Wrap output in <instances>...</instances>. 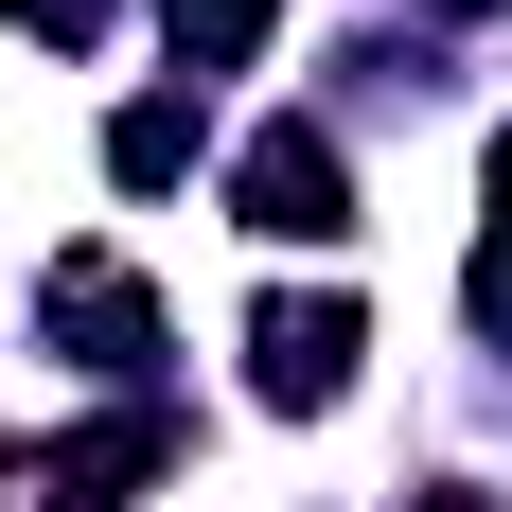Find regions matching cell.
<instances>
[{
	"label": "cell",
	"instance_id": "1",
	"mask_svg": "<svg viewBox=\"0 0 512 512\" xmlns=\"http://www.w3.org/2000/svg\"><path fill=\"white\" fill-rule=\"evenodd\" d=\"M142 477H177V407H106L71 442H18L0 460V512H124Z\"/></svg>",
	"mask_w": 512,
	"mask_h": 512
},
{
	"label": "cell",
	"instance_id": "2",
	"mask_svg": "<svg viewBox=\"0 0 512 512\" xmlns=\"http://www.w3.org/2000/svg\"><path fill=\"white\" fill-rule=\"evenodd\" d=\"M230 212H248L265 248H336V230H354V159H336V124H265V142L230 159Z\"/></svg>",
	"mask_w": 512,
	"mask_h": 512
},
{
	"label": "cell",
	"instance_id": "3",
	"mask_svg": "<svg viewBox=\"0 0 512 512\" xmlns=\"http://www.w3.org/2000/svg\"><path fill=\"white\" fill-rule=\"evenodd\" d=\"M354 354H371V318L318 301V283H283V301L248 318V389H265V407H336V389H354Z\"/></svg>",
	"mask_w": 512,
	"mask_h": 512
},
{
	"label": "cell",
	"instance_id": "4",
	"mask_svg": "<svg viewBox=\"0 0 512 512\" xmlns=\"http://www.w3.org/2000/svg\"><path fill=\"white\" fill-rule=\"evenodd\" d=\"M36 318H53L89 371H142V354H159V301L124 283V265H53V301H36Z\"/></svg>",
	"mask_w": 512,
	"mask_h": 512
},
{
	"label": "cell",
	"instance_id": "5",
	"mask_svg": "<svg viewBox=\"0 0 512 512\" xmlns=\"http://www.w3.org/2000/svg\"><path fill=\"white\" fill-rule=\"evenodd\" d=\"M106 177H124V195H177V177H195V106H177V89L124 106V124H106Z\"/></svg>",
	"mask_w": 512,
	"mask_h": 512
},
{
	"label": "cell",
	"instance_id": "6",
	"mask_svg": "<svg viewBox=\"0 0 512 512\" xmlns=\"http://www.w3.org/2000/svg\"><path fill=\"white\" fill-rule=\"evenodd\" d=\"M159 36H177V71H248L283 36V0H159Z\"/></svg>",
	"mask_w": 512,
	"mask_h": 512
},
{
	"label": "cell",
	"instance_id": "7",
	"mask_svg": "<svg viewBox=\"0 0 512 512\" xmlns=\"http://www.w3.org/2000/svg\"><path fill=\"white\" fill-rule=\"evenodd\" d=\"M460 318H477V336H512V230H495V248L460 265Z\"/></svg>",
	"mask_w": 512,
	"mask_h": 512
},
{
	"label": "cell",
	"instance_id": "8",
	"mask_svg": "<svg viewBox=\"0 0 512 512\" xmlns=\"http://www.w3.org/2000/svg\"><path fill=\"white\" fill-rule=\"evenodd\" d=\"M18 36H106V0H0Z\"/></svg>",
	"mask_w": 512,
	"mask_h": 512
},
{
	"label": "cell",
	"instance_id": "9",
	"mask_svg": "<svg viewBox=\"0 0 512 512\" xmlns=\"http://www.w3.org/2000/svg\"><path fill=\"white\" fill-rule=\"evenodd\" d=\"M495 230H512V124H495Z\"/></svg>",
	"mask_w": 512,
	"mask_h": 512
},
{
	"label": "cell",
	"instance_id": "10",
	"mask_svg": "<svg viewBox=\"0 0 512 512\" xmlns=\"http://www.w3.org/2000/svg\"><path fill=\"white\" fill-rule=\"evenodd\" d=\"M407 512H495V495H407Z\"/></svg>",
	"mask_w": 512,
	"mask_h": 512
},
{
	"label": "cell",
	"instance_id": "11",
	"mask_svg": "<svg viewBox=\"0 0 512 512\" xmlns=\"http://www.w3.org/2000/svg\"><path fill=\"white\" fill-rule=\"evenodd\" d=\"M424 18H495V0H424Z\"/></svg>",
	"mask_w": 512,
	"mask_h": 512
}]
</instances>
